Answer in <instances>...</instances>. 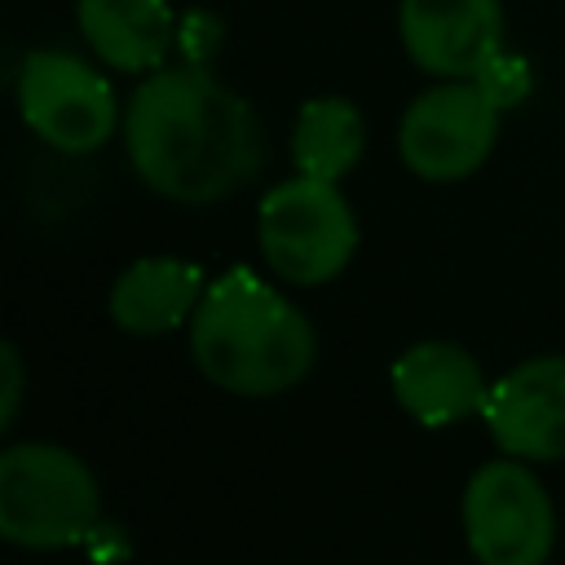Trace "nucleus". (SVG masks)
Masks as SVG:
<instances>
[{"label":"nucleus","mask_w":565,"mask_h":565,"mask_svg":"<svg viewBox=\"0 0 565 565\" xmlns=\"http://www.w3.org/2000/svg\"><path fill=\"white\" fill-rule=\"evenodd\" d=\"M119 132L137 181L185 207L247 190L269 163L256 106L199 62H168L141 75Z\"/></svg>","instance_id":"f257e3e1"},{"label":"nucleus","mask_w":565,"mask_h":565,"mask_svg":"<svg viewBox=\"0 0 565 565\" xmlns=\"http://www.w3.org/2000/svg\"><path fill=\"white\" fill-rule=\"evenodd\" d=\"M185 331L199 375L234 397H282L318 366V331L305 309L252 269L212 278Z\"/></svg>","instance_id":"f03ea898"},{"label":"nucleus","mask_w":565,"mask_h":565,"mask_svg":"<svg viewBox=\"0 0 565 565\" xmlns=\"http://www.w3.org/2000/svg\"><path fill=\"white\" fill-rule=\"evenodd\" d=\"M102 521L93 468L62 441H13L0 450V539L26 552L84 543Z\"/></svg>","instance_id":"7ed1b4c3"},{"label":"nucleus","mask_w":565,"mask_h":565,"mask_svg":"<svg viewBox=\"0 0 565 565\" xmlns=\"http://www.w3.org/2000/svg\"><path fill=\"white\" fill-rule=\"evenodd\" d=\"M256 243L278 282L322 287L340 278L358 256L362 225L340 181L296 172L287 181H274L260 194Z\"/></svg>","instance_id":"20e7f679"},{"label":"nucleus","mask_w":565,"mask_h":565,"mask_svg":"<svg viewBox=\"0 0 565 565\" xmlns=\"http://www.w3.org/2000/svg\"><path fill=\"white\" fill-rule=\"evenodd\" d=\"M503 97L486 79H437L397 119V159L428 185H455L486 168L499 146Z\"/></svg>","instance_id":"39448f33"},{"label":"nucleus","mask_w":565,"mask_h":565,"mask_svg":"<svg viewBox=\"0 0 565 565\" xmlns=\"http://www.w3.org/2000/svg\"><path fill=\"white\" fill-rule=\"evenodd\" d=\"M463 543L477 565H547L556 503L525 459H486L459 494Z\"/></svg>","instance_id":"423d86ee"},{"label":"nucleus","mask_w":565,"mask_h":565,"mask_svg":"<svg viewBox=\"0 0 565 565\" xmlns=\"http://www.w3.org/2000/svg\"><path fill=\"white\" fill-rule=\"evenodd\" d=\"M18 115L57 154H93L124 128L110 79L71 49H31L22 57Z\"/></svg>","instance_id":"0eeeda50"},{"label":"nucleus","mask_w":565,"mask_h":565,"mask_svg":"<svg viewBox=\"0 0 565 565\" xmlns=\"http://www.w3.org/2000/svg\"><path fill=\"white\" fill-rule=\"evenodd\" d=\"M503 0H397V35L433 79H486L503 62Z\"/></svg>","instance_id":"6e6552de"},{"label":"nucleus","mask_w":565,"mask_h":565,"mask_svg":"<svg viewBox=\"0 0 565 565\" xmlns=\"http://www.w3.org/2000/svg\"><path fill=\"white\" fill-rule=\"evenodd\" d=\"M481 424L508 459H565V353H534L508 366L490 384Z\"/></svg>","instance_id":"1a4fd4ad"},{"label":"nucleus","mask_w":565,"mask_h":565,"mask_svg":"<svg viewBox=\"0 0 565 565\" xmlns=\"http://www.w3.org/2000/svg\"><path fill=\"white\" fill-rule=\"evenodd\" d=\"M393 402L419 428H455L463 419H481L490 380L481 362L455 340H415L388 366Z\"/></svg>","instance_id":"9d476101"},{"label":"nucleus","mask_w":565,"mask_h":565,"mask_svg":"<svg viewBox=\"0 0 565 565\" xmlns=\"http://www.w3.org/2000/svg\"><path fill=\"white\" fill-rule=\"evenodd\" d=\"M207 274L194 260L181 256H141L124 265L106 291V318L141 340L172 335L194 322L203 296H207Z\"/></svg>","instance_id":"9b49d317"},{"label":"nucleus","mask_w":565,"mask_h":565,"mask_svg":"<svg viewBox=\"0 0 565 565\" xmlns=\"http://www.w3.org/2000/svg\"><path fill=\"white\" fill-rule=\"evenodd\" d=\"M75 26L93 57L124 75H150L168 66L177 44L172 0H75Z\"/></svg>","instance_id":"f8f14e48"},{"label":"nucleus","mask_w":565,"mask_h":565,"mask_svg":"<svg viewBox=\"0 0 565 565\" xmlns=\"http://www.w3.org/2000/svg\"><path fill=\"white\" fill-rule=\"evenodd\" d=\"M366 154V119L349 97H309L291 119V168L300 177L340 181Z\"/></svg>","instance_id":"ddd939ff"},{"label":"nucleus","mask_w":565,"mask_h":565,"mask_svg":"<svg viewBox=\"0 0 565 565\" xmlns=\"http://www.w3.org/2000/svg\"><path fill=\"white\" fill-rule=\"evenodd\" d=\"M0 366H4V393H0V428H13L18 402H22V353L13 340L0 344Z\"/></svg>","instance_id":"4468645a"}]
</instances>
